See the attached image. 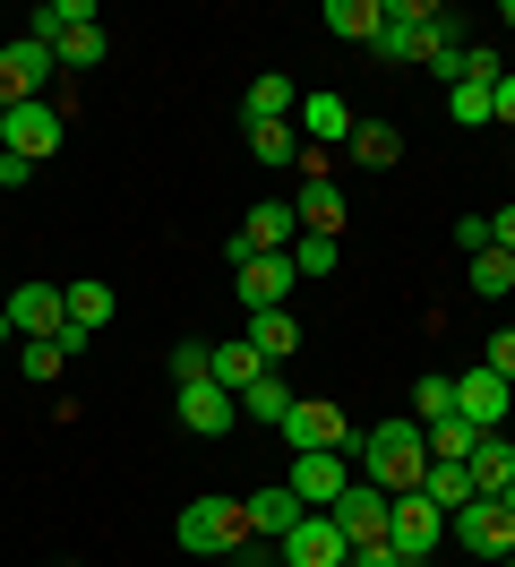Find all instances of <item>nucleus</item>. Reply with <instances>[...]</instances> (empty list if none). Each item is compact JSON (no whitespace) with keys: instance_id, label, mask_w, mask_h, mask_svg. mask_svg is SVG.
<instances>
[{"instance_id":"21","label":"nucleus","mask_w":515,"mask_h":567,"mask_svg":"<svg viewBox=\"0 0 515 567\" xmlns=\"http://www.w3.org/2000/svg\"><path fill=\"white\" fill-rule=\"evenodd\" d=\"M421 498H430L439 516H464L481 491H473V473H464V464H430V473H421Z\"/></svg>"},{"instance_id":"44","label":"nucleus","mask_w":515,"mask_h":567,"mask_svg":"<svg viewBox=\"0 0 515 567\" xmlns=\"http://www.w3.org/2000/svg\"><path fill=\"white\" fill-rule=\"evenodd\" d=\"M343 567H404V559H395V550L378 542V550H352V559H343Z\"/></svg>"},{"instance_id":"3","label":"nucleus","mask_w":515,"mask_h":567,"mask_svg":"<svg viewBox=\"0 0 515 567\" xmlns=\"http://www.w3.org/2000/svg\"><path fill=\"white\" fill-rule=\"evenodd\" d=\"M439 542H446V516H439V507H430L421 491H404L395 507H387V550H395L404 567H421L430 550H439Z\"/></svg>"},{"instance_id":"23","label":"nucleus","mask_w":515,"mask_h":567,"mask_svg":"<svg viewBox=\"0 0 515 567\" xmlns=\"http://www.w3.org/2000/svg\"><path fill=\"white\" fill-rule=\"evenodd\" d=\"M240 241L258 249V258H267V249H292V241H301V215H292V207H258L249 224H240Z\"/></svg>"},{"instance_id":"24","label":"nucleus","mask_w":515,"mask_h":567,"mask_svg":"<svg viewBox=\"0 0 515 567\" xmlns=\"http://www.w3.org/2000/svg\"><path fill=\"white\" fill-rule=\"evenodd\" d=\"M240 507H249V533H275V542H284V533H292V525L309 516V507H301L292 491H258V498H240Z\"/></svg>"},{"instance_id":"42","label":"nucleus","mask_w":515,"mask_h":567,"mask_svg":"<svg viewBox=\"0 0 515 567\" xmlns=\"http://www.w3.org/2000/svg\"><path fill=\"white\" fill-rule=\"evenodd\" d=\"M490 249H507V258H515V207L490 215Z\"/></svg>"},{"instance_id":"28","label":"nucleus","mask_w":515,"mask_h":567,"mask_svg":"<svg viewBox=\"0 0 515 567\" xmlns=\"http://www.w3.org/2000/svg\"><path fill=\"white\" fill-rule=\"evenodd\" d=\"M464 276H473L481 301H498V292H515V258H507V249H473V258H464Z\"/></svg>"},{"instance_id":"41","label":"nucleus","mask_w":515,"mask_h":567,"mask_svg":"<svg viewBox=\"0 0 515 567\" xmlns=\"http://www.w3.org/2000/svg\"><path fill=\"white\" fill-rule=\"evenodd\" d=\"M490 121H507V130H515V78H498V86H490Z\"/></svg>"},{"instance_id":"22","label":"nucleus","mask_w":515,"mask_h":567,"mask_svg":"<svg viewBox=\"0 0 515 567\" xmlns=\"http://www.w3.org/2000/svg\"><path fill=\"white\" fill-rule=\"evenodd\" d=\"M481 439H490V430H473L464 413H446V422H430V430H421V447H430V464H464V456L481 447Z\"/></svg>"},{"instance_id":"9","label":"nucleus","mask_w":515,"mask_h":567,"mask_svg":"<svg viewBox=\"0 0 515 567\" xmlns=\"http://www.w3.org/2000/svg\"><path fill=\"white\" fill-rule=\"evenodd\" d=\"M387 507H395L387 491H370V482H352V491H343L336 507H327V516L343 525V542H352V550H378V542H387Z\"/></svg>"},{"instance_id":"26","label":"nucleus","mask_w":515,"mask_h":567,"mask_svg":"<svg viewBox=\"0 0 515 567\" xmlns=\"http://www.w3.org/2000/svg\"><path fill=\"white\" fill-rule=\"evenodd\" d=\"M95 18H103L95 0H43V9H34V43L52 52V43H61L69 27H95Z\"/></svg>"},{"instance_id":"1","label":"nucleus","mask_w":515,"mask_h":567,"mask_svg":"<svg viewBox=\"0 0 515 567\" xmlns=\"http://www.w3.org/2000/svg\"><path fill=\"white\" fill-rule=\"evenodd\" d=\"M421 473H430L421 422H387V430H370V439H361V482H370V491L404 498V491H421Z\"/></svg>"},{"instance_id":"50","label":"nucleus","mask_w":515,"mask_h":567,"mask_svg":"<svg viewBox=\"0 0 515 567\" xmlns=\"http://www.w3.org/2000/svg\"><path fill=\"white\" fill-rule=\"evenodd\" d=\"M421 567H430V559H421Z\"/></svg>"},{"instance_id":"16","label":"nucleus","mask_w":515,"mask_h":567,"mask_svg":"<svg viewBox=\"0 0 515 567\" xmlns=\"http://www.w3.org/2000/svg\"><path fill=\"white\" fill-rule=\"evenodd\" d=\"M464 473H473V491H481V498H498V491L515 482V439H507V430H490L473 456H464Z\"/></svg>"},{"instance_id":"11","label":"nucleus","mask_w":515,"mask_h":567,"mask_svg":"<svg viewBox=\"0 0 515 567\" xmlns=\"http://www.w3.org/2000/svg\"><path fill=\"white\" fill-rule=\"evenodd\" d=\"M343 559H352V542H343L336 516H301L284 533V567H343Z\"/></svg>"},{"instance_id":"18","label":"nucleus","mask_w":515,"mask_h":567,"mask_svg":"<svg viewBox=\"0 0 515 567\" xmlns=\"http://www.w3.org/2000/svg\"><path fill=\"white\" fill-rule=\"evenodd\" d=\"M206 379H215L224 395H240V388H258V379H267V361H258V344H249V336H233V344H215Z\"/></svg>"},{"instance_id":"32","label":"nucleus","mask_w":515,"mask_h":567,"mask_svg":"<svg viewBox=\"0 0 515 567\" xmlns=\"http://www.w3.org/2000/svg\"><path fill=\"white\" fill-rule=\"evenodd\" d=\"M284 258H292V276H336V233H301Z\"/></svg>"},{"instance_id":"2","label":"nucleus","mask_w":515,"mask_h":567,"mask_svg":"<svg viewBox=\"0 0 515 567\" xmlns=\"http://www.w3.org/2000/svg\"><path fill=\"white\" fill-rule=\"evenodd\" d=\"M172 533H181L189 559H233L240 542H249V507H240V498H189Z\"/></svg>"},{"instance_id":"10","label":"nucleus","mask_w":515,"mask_h":567,"mask_svg":"<svg viewBox=\"0 0 515 567\" xmlns=\"http://www.w3.org/2000/svg\"><path fill=\"white\" fill-rule=\"evenodd\" d=\"M507 404H515V388L498 379V370H481V361L455 379V413H464L473 430H507Z\"/></svg>"},{"instance_id":"46","label":"nucleus","mask_w":515,"mask_h":567,"mask_svg":"<svg viewBox=\"0 0 515 567\" xmlns=\"http://www.w3.org/2000/svg\"><path fill=\"white\" fill-rule=\"evenodd\" d=\"M498 507H507V516H515V482H507V491H498Z\"/></svg>"},{"instance_id":"34","label":"nucleus","mask_w":515,"mask_h":567,"mask_svg":"<svg viewBox=\"0 0 515 567\" xmlns=\"http://www.w3.org/2000/svg\"><path fill=\"white\" fill-rule=\"evenodd\" d=\"M52 61H61V70H95L103 61V27H69V35L52 43Z\"/></svg>"},{"instance_id":"40","label":"nucleus","mask_w":515,"mask_h":567,"mask_svg":"<svg viewBox=\"0 0 515 567\" xmlns=\"http://www.w3.org/2000/svg\"><path fill=\"white\" fill-rule=\"evenodd\" d=\"M18 370H27V379H52V370H61V353H52V344H27V353H18Z\"/></svg>"},{"instance_id":"25","label":"nucleus","mask_w":515,"mask_h":567,"mask_svg":"<svg viewBox=\"0 0 515 567\" xmlns=\"http://www.w3.org/2000/svg\"><path fill=\"white\" fill-rule=\"evenodd\" d=\"M292 215H301V233H336V224H343V189H336V181H301Z\"/></svg>"},{"instance_id":"38","label":"nucleus","mask_w":515,"mask_h":567,"mask_svg":"<svg viewBox=\"0 0 515 567\" xmlns=\"http://www.w3.org/2000/svg\"><path fill=\"white\" fill-rule=\"evenodd\" d=\"M481 370H498V379L515 388V327H498V336H490V353H481Z\"/></svg>"},{"instance_id":"43","label":"nucleus","mask_w":515,"mask_h":567,"mask_svg":"<svg viewBox=\"0 0 515 567\" xmlns=\"http://www.w3.org/2000/svg\"><path fill=\"white\" fill-rule=\"evenodd\" d=\"M27 181H34V164H27V155H0V189H27Z\"/></svg>"},{"instance_id":"31","label":"nucleus","mask_w":515,"mask_h":567,"mask_svg":"<svg viewBox=\"0 0 515 567\" xmlns=\"http://www.w3.org/2000/svg\"><path fill=\"white\" fill-rule=\"evenodd\" d=\"M249 146H258V164H301V130L292 121H258Z\"/></svg>"},{"instance_id":"47","label":"nucleus","mask_w":515,"mask_h":567,"mask_svg":"<svg viewBox=\"0 0 515 567\" xmlns=\"http://www.w3.org/2000/svg\"><path fill=\"white\" fill-rule=\"evenodd\" d=\"M9 336H18V327H9V310H0V344H9Z\"/></svg>"},{"instance_id":"8","label":"nucleus","mask_w":515,"mask_h":567,"mask_svg":"<svg viewBox=\"0 0 515 567\" xmlns=\"http://www.w3.org/2000/svg\"><path fill=\"white\" fill-rule=\"evenodd\" d=\"M292 130H301V146H318V155H336V146H352V104H343L336 86H318V95H301V112H292Z\"/></svg>"},{"instance_id":"36","label":"nucleus","mask_w":515,"mask_h":567,"mask_svg":"<svg viewBox=\"0 0 515 567\" xmlns=\"http://www.w3.org/2000/svg\"><path fill=\"white\" fill-rule=\"evenodd\" d=\"M498 52H490V43H464V78H455V86H498Z\"/></svg>"},{"instance_id":"33","label":"nucleus","mask_w":515,"mask_h":567,"mask_svg":"<svg viewBox=\"0 0 515 567\" xmlns=\"http://www.w3.org/2000/svg\"><path fill=\"white\" fill-rule=\"evenodd\" d=\"M446 413H455V379H439V370H430V379L412 388V422L430 430V422H446Z\"/></svg>"},{"instance_id":"20","label":"nucleus","mask_w":515,"mask_h":567,"mask_svg":"<svg viewBox=\"0 0 515 567\" xmlns=\"http://www.w3.org/2000/svg\"><path fill=\"white\" fill-rule=\"evenodd\" d=\"M378 27H387V0H327V35L378 43Z\"/></svg>"},{"instance_id":"14","label":"nucleus","mask_w":515,"mask_h":567,"mask_svg":"<svg viewBox=\"0 0 515 567\" xmlns=\"http://www.w3.org/2000/svg\"><path fill=\"white\" fill-rule=\"evenodd\" d=\"M240 422V395H224L215 379H189L181 388V430H198V439H224Z\"/></svg>"},{"instance_id":"27","label":"nucleus","mask_w":515,"mask_h":567,"mask_svg":"<svg viewBox=\"0 0 515 567\" xmlns=\"http://www.w3.org/2000/svg\"><path fill=\"white\" fill-rule=\"evenodd\" d=\"M240 413H249V422L258 430H284V413H292V388H284V379H258V388H240Z\"/></svg>"},{"instance_id":"49","label":"nucleus","mask_w":515,"mask_h":567,"mask_svg":"<svg viewBox=\"0 0 515 567\" xmlns=\"http://www.w3.org/2000/svg\"><path fill=\"white\" fill-rule=\"evenodd\" d=\"M498 567H515V559H498Z\"/></svg>"},{"instance_id":"35","label":"nucleus","mask_w":515,"mask_h":567,"mask_svg":"<svg viewBox=\"0 0 515 567\" xmlns=\"http://www.w3.org/2000/svg\"><path fill=\"white\" fill-rule=\"evenodd\" d=\"M446 112H455V130H481L490 121V86H446Z\"/></svg>"},{"instance_id":"17","label":"nucleus","mask_w":515,"mask_h":567,"mask_svg":"<svg viewBox=\"0 0 515 567\" xmlns=\"http://www.w3.org/2000/svg\"><path fill=\"white\" fill-rule=\"evenodd\" d=\"M292 112H301V86L267 70L258 86H249V95H240V130H258V121H292Z\"/></svg>"},{"instance_id":"30","label":"nucleus","mask_w":515,"mask_h":567,"mask_svg":"<svg viewBox=\"0 0 515 567\" xmlns=\"http://www.w3.org/2000/svg\"><path fill=\"white\" fill-rule=\"evenodd\" d=\"M103 319H112V284H95V276L69 284V327H86V336H95Z\"/></svg>"},{"instance_id":"48","label":"nucleus","mask_w":515,"mask_h":567,"mask_svg":"<svg viewBox=\"0 0 515 567\" xmlns=\"http://www.w3.org/2000/svg\"><path fill=\"white\" fill-rule=\"evenodd\" d=\"M0 121H9V104H0Z\"/></svg>"},{"instance_id":"5","label":"nucleus","mask_w":515,"mask_h":567,"mask_svg":"<svg viewBox=\"0 0 515 567\" xmlns=\"http://www.w3.org/2000/svg\"><path fill=\"white\" fill-rule=\"evenodd\" d=\"M43 86H52V52L43 43H0V104L18 112V104H43Z\"/></svg>"},{"instance_id":"39","label":"nucleus","mask_w":515,"mask_h":567,"mask_svg":"<svg viewBox=\"0 0 515 567\" xmlns=\"http://www.w3.org/2000/svg\"><path fill=\"white\" fill-rule=\"evenodd\" d=\"M455 249H464V258H473V249H490V215H464V224H455Z\"/></svg>"},{"instance_id":"45","label":"nucleus","mask_w":515,"mask_h":567,"mask_svg":"<svg viewBox=\"0 0 515 567\" xmlns=\"http://www.w3.org/2000/svg\"><path fill=\"white\" fill-rule=\"evenodd\" d=\"M498 27H507V35H515V0H507V9H498Z\"/></svg>"},{"instance_id":"13","label":"nucleus","mask_w":515,"mask_h":567,"mask_svg":"<svg viewBox=\"0 0 515 567\" xmlns=\"http://www.w3.org/2000/svg\"><path fill=\"white\" fill-rule=\"evenodd\" d=\"M284 491L301 498L309 516H327V507L352 491V473H343V456H292V482H284Z\"/></svg>"},{"instance_id":"6","label":"nucleus","mask_w":515,"mask_h":567,"mask_svg":"<svg viewBox=\"0 0 515 567\" xmlns=\"http://www.w3.org/2000/svg\"><path fill=\"white\" fill-rule=\"evenodd\" d=\"M284 439H292L301 456H343L352 422H343L336 404H309V395H292V413H284Z\"/></svg>"},{"instance_id":"19","label":"nucleus","mask_w":515,"mask_h":567,"mask_svg":"<svg viewBox=\"0 0 515 567\" xmlns=\"http://www.w3.org/2000/svg\"><path fill=\"white\" fill-rule=\"evenodd\" d=\"M249 344H258V361H292L301 353V319H292V310H249Z\"/></svg>"},{"instance_id":"29","label":"nucleus","mask_w":515,"mask_h":567,"mask_svg":"<svg viewBox=\"0 0 515 567\" xmlns=\"http://www.w3.org/2000/svg\"><path fill=\"white\" fill-rule=\"evenodd\" d=\"M395 155H404V138H395L387 121H352V164H378V173H387Z\"/></svg>"},{"instance_id":"15","label":"nucleus","mask_w":515,"mask_h":567,"mask_svg":"<svg viewBox=\"0 0 515 567\" xmlns=\"http://www.w3.org/2000/svg\"><path fill=\"white\" fill-rule=\"evenodd\" d=\"M292 258H284V249H267V258H249V267H240V301H249V310H284V292H292Z\"/></svg>"},{"instance_id":"37","label":"nucleus","mask_w":515,"mask_h":567,"mask_svg":"<svg viewBox=\"0 0 515 567\" xmlns=\"http://www.w3.org/2000/svg\"><path fill=\"white\" fill-rule=\"evenodd\" d=\"M206 361H215V344H198V336H189V344L172 353V388H189V379H206Z\"/></svg>"},{"instance_id":"7","label":"nucleus","mask_w":515,"mask_h":567,"mask_svg":"<svg viewBox=\"0 0 515 567\" xmlns=\"http://www.w3.org/2000/svg\"><path fill=\"white\" fill-rule=\"evenodd\" d=\"M455 542H464V550H473V559H515V516L507 507H498V498H473V507H464V516H455Z\"/></svg>"},{"instance_id":"51","label":"nucleus","mask_w":515,"mask_h":567,"mask_svg":"<svg viewBox=\"0 0 515 567\" xmlns=\"http://www.w3.org/2000/svg\"><path fill=\"white\" fill-rule=\"evenodd\" d=\"M275 567H284V559H275Z\"/></svg>"},{"instance_id":"4","label":"nucleus","mask_w":515,"mask_h":567,"mask_svg":"<svg viewBox=\"0 0 515 567\" xmlns=\"http://www.w3.org/2000/svg\"><path fill=\"white\" fill-rule=\"evenodd\" d=\"M0 310H9V327H18L27 344H52V336L69 327V284H61V292H52V284H18Z\"/></svg>"},{"instance_id":"12","label":"nucleus","mask_w":515,"mask_h":567,"mask_svg":"<svg viewBox=\"0 0 515 567\" xmlns=\"http://www.w3.org/2000/svg\"><path fill=\"white\" fill-rule=\"evenodd\" d=\"M61 146V112L52 104H18L9 121H0V155H27V164H43Z\"/></svg>"}]
</instances>
